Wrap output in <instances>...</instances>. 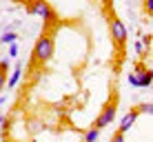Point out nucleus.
I'll use <instances>...</instances> for the list:
<instances>
[{
    "label": "nucleus",
    "instance_id": "nucleus-4",
    "mask_svg": "<svg viewBox=\"0 0 153 142\" xmlns=\"http://www.w3.org/2000/svg\"><path fill=\"white\" fill-rule=\"evenodd\" d=\"M109 29H111V36L115 40V45H124L126 38H129V31H126L124 22L118 18H111V22H109Z\"/></svg>",
    "mask_w": 153,
    "mask_h": 142
},
{
    "label": "nucleus",
    "instance_id": "nucleus-19",
    "mask_svg": "<svg viewBox=\"0 0 153 142\" xmlns=\"http://www.w3.org/2000/svg\"><path fill=\"white\" fill-rule=\"evenodd\" d=\"M0 120H2V118H0Z\"/></svg>",
    "mask_w": 153,
    "mask_h": 142
},
{
    "label": "nucleus",
    "instance_id": "nucleus-13",
    "mask_svg": "<svg viewBox=\"0 0 153 142\" xmlns=\"http://www.w3.org/2000/svg\"><path fill=\"white\" fill-rule=\"evenodd\" d=\"M7 58H16L18 56V42H13V45H9V51H7Z\"/></svg>",
    "mask_w": 153,
    "mask_h": 142
},
{
    "label": "nucleus",
    "instance_id": "nucleus-7",
    "mask_svg": "<svg viewBox=\"0 0 153 142\" xmlns=\"http://www.w3.org/2000/svg\"><path fill=\"white\" fill-rule=\"evenodd\" d=\"M20 78H22V65H20V62H16L11 76H9V80H7V87H9V89H13V87L20 82Z\"/></svg>",
    "mask_w": 153,
    "mask_h": 142
},
{
    "label": "nucleus",
    "instance_id": "nucleus-17",
    "mask_svg": "<svg viewBox=\"0 0 153 142\" xmlns=\"http://www.w3.org/2000/svg\"><path fill=\"white\" fill-rule=\"evenodd\" d=\"M7 102V96H0V104H4Z\"/></svg>",
    "mask_w": 153,
    "mask_h": 142
},
{
    "label": "nucleus",
    "instance_id": "nucleus-2",
    "mask_svg": "<svg viewBox=\"0 0 153 142\" xmlns=\"http://www.w3.org/2000/svg\"><path fill=\"white\" fill-rule=\"evenodd\" d=\"M126 80H129L131 87L144 89V87H149L153 82V71L146 69V67H142V65H138V67H135V71H131L129 76H126Z\"/></svg>",
    "mask_w": 153,
    "mask_h": 142
},
{
    "label": "nucleus",
    "instance_id": "nucleus-3",
    "mask_svg": "<svg viewBox=\"0 0 153 142\" xmlns=\"http://www.w3.org/2000/svg\"><path fill=\"white\" fill-rule=\"evenodd\" d=\"M29 11L33 13V16H40L45 22H53V20H56L53 9H51L49 2H45V0H33V2H31V7H29Z\"/></svg>",
    "mask_w": 153,
    "mask_h": 142
},
{
    "label": "nucleus",
    "instance_id": "nucleus-8",
    "mask_svg": "<svg viewBox=\"0 0 153 142\" xmlns=\"http://www.w3.org/2000/svg\"><path fill=\"white\" fill-rule=\"evenodd\" d=\"M0 42H2V45H13V42H18V33H16V31H2Z\"/></svg>",
    "mask_w": 153,
    "mask_h": 142
},
{
    "label": "nucleus",
    "instance_id": "nucleus-10",
    "mask_svg": "<svg viewBox=\"0 0 153 142\" xmlns=\"http://www.w3.org/2000/svg\"><path fill=\"white\" fill-rule=\"evenodd\" d=\"M98 138H100V129H96V127L84 133V142H98Z\"/></svg>",
    "mask_w": 153,
    "mask_h": 142
},
{
    "label": "nucleus",
    "instance_id": "nucleus-1",
    "mask_svg": "<svg viewBox=\"0 0 153 142\" xmlns=\"http://www.w3.org/2000/svg\"><path fill=\"white\" fill-rule=\"evenodd\" d=\"M53 49H56V45H53V38L51 36H40L38 40H36V45H33V60L38 62V65H47V62L53 58Z\"/></svg>",
    "mask_w": 153,
    "mask_h": 142
},
{
    "label": "nucleus",
    "instance_id": "nucleus-9",
    "mask_svg": "<svg viewBox=\"0 0 153 142\" xmlns=\"http://www.w3.org/2000/svg\"><path fill=\"white\" fill-rule=\"evenodd\" d=\"M42 129H45V124H42V120H38V118H31L29 120V131H31V133H40V131Z\"/></svg>",
    "mask_w": 153,
    "mask_h": 142
},
{
    "label": "nucleus",
    "instance_id": "nucleus-15",
    "mask_svg": "<svg viewBox=\"0 0 153 142\" xmlns=\"http://www.w3.org/2000/svg\"><path fill=\"white\" fill-rule=\"evenodd\" d=\"M0 69H4L9 73V58H4V60H0Z\"/></svg>",
    "mask_w": 153,
    "mask_h": 142
},
{
    "label": "nucleus",
    "instance_id": "nucleus-11",
    "mask_svg": "<svg viewBox=\"0 0 153 142\" xmlns=\"http://www.w3.org/2000/svg\"><path fill=\"white\" fill-rule=\"evenodd\" d=\"M138 113H146V115H153V102H142L138 107Z\"/></svg>",
    "mask_w": 153,
    "mask_h": 142
},
{
    "label": "nucleus",
    "instance_id": "nucleus-5",
    "mask_svg": "<svg viewBox=\"0 0 153 142\" xmlns=\"http://www.w3.org/2000/svg\"><path fill=\"white\" fill-rule=\"evenodd\" d=\"M115 113H118V109H115V102H109L107 107L102 109V113L98 115V120H96V129H104V127H109V124L113 122Z\"/></svg>",
    "mask_w": 153,
    "mask_h": 142
},
{
    "label": "nucleus",
    "instance_id": "nucleus-18",
    "mask_svg": "<svg viewBox=\"0 0 153 142\" xmlns=\"http://www.w3.org/2000/svg\"><path fill=\"white\" fill-rule=\"evenodd\" d=\"M2 122H4V120H0V124H2Z\"/></svg>",
    "mask_w": 153,
    "mask_h": 142
},
{
    "label": "nucleus",
    "instance_id": "nucleus-16",
    "mask_svg": "<svg viewBox=\"0 0 153 142\" xmlns=\"http://www.w3.org/2000/svg\"><path fill=\"white\" fill-rule=\"evenodd\" d=\"M144 9L149 13H153V0H144Z\"/></svg>",
    "mask_w": 153,
    "mask_h": 142
},
{
    "label": "nucleus",
    "instance_id": "nucleus-6",
    "mask_svg": "<svg viewBox=\"0 0 153 142\" xmlns=\"http://www.w3.org/2000/svg\"><path fill=\"white\" fill-rule=\"evenodd\" d=\"M138 109H131V111H126L124 115H122V120H120V127H118V131L120 133H129L131 131V127L135 124V120H138Z\"/></svg>",
    "mask_w": 153,
    "mask_h": 142
},
{
    "label": "nucleus",
    "instance_id": "nucleus-14",
    "mask_svg": "<svg viewBox=\"0 0 153 142\" xmlns=\"http://www.w3.org/2000/svg\"><path fill=\"white\" fill-rule=\"evenodd\" d=\"M111 142H124V133H120V131H115L111 135Z\"/></svg>",
    "mask_w": 153,
    "mask_h": 142
},
{
    "label": "nucleus",
    "instance_id": "nucleus-12",
    "mask_svg": "<svg viewBox=\"0 0 153 142\" xmlns=\"http://www.w3.org/2000/svg\"><path fill=\"white\" fill-rule=\"evenodd\" d=\"M4 87H7V71H4V69H0V96H2Z\"/></svg>",
    "mask_w": 153,
    "mask_h": 142
}]
</instances>
